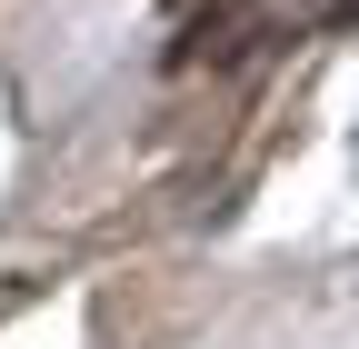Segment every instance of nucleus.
Here are the masks:
<instances>
[{
	"label": "nucleus",
	"mask_w": 359,
	"mask_h": 349,
	"mask_svg": "<svg viewBox=\"0 0 359 349\" xmlns=\"http://www.w3.org/2000/svg\"><path fill=\"white\" fill-rule=\"evenodd\" d=\"M320 30H359V0H330V11H320Z\"/></svg>",
	"instance_id": "nucleus-1"
}]
</instances>
